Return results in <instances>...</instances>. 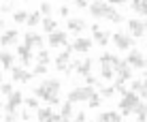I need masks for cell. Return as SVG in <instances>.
<instances>
[{
	"mask_svg": "<svg viewBox=\"0 0 147 122\" xmlns=\"http://www.w3.org/2000/svg\"><path fill=\"white\" fill-rule=\"evenodd\" d=\"M111 39H113V43H115V47L119 49V52H130L132 49V45H134V37L130 32H115V34H111Z\"/></svg>",
	"mask_w": 147,
	"mask_h": 122,
	"instance_id": "3",
	"label": "cell"
},
{
	"mask_svg": "<svg viewBox=\"0 0 147 122\" xmlns=\"http://www.w3.org/2000/svg\"><path fill=\"white\" fill-rule=\"evenodd\" d=\"M88 9H90V15H92L94 19H107V15L113 7H111L109 2H105V0H92Z\"/></svg>",
	"mask_w": 147,
	"mask_h": 122,
	"instance_id": "4",
	"label": "cell"
},
{
	"mask_svg": "<svg viewBox=\"0 0 147 122\" xmlns=\"http://www.w3.org/2000/svg\"><path fill=\"white\" fill-rule=\"evenodd\" d=\"M11 77H13V81L26 84V81H30L34 75H32V71H28V69H24V67H13L11 69Z\"/></svg>",
	"mask_w": 147,
	"mask_h": 122,
	"instance_id": "16",
	"label": "cell"
},
{
	"mask_svg": "<svg viewBox=\"0 0 147 122\" xmlns=\"http://www.w3.org/2000/svg\"><path fill=\"white\" fill-rule=\"evenodd\" d=\"M117 56H115V54H109V52H105V54H100V62H107V64H113V67H115V64H117Z\"/></svg>",
	"mask_w": 147,
	"mask_h": 122,
	"instance_id": "32",
	"label": "cell"
},
{
	"mask_svg": "<svg viewBox=\"0 0 147 122\" xmlns=\"http://www.w3.org/2000/svg\"><path fill=\"white\" fill-rule=\"evenodd\" d=\"M13 92V86L9 84V81H2V84H0V94H4V96H9Z\"/></svg>",
	"mask_w": 147,
	"mask_h": 122,
	"instance_id": "40",
	"label": "cell"
},
{
	"mask_svg": "<svg viewBox=\"0 0 147 122\" xmlns=\"http://www.w3.org/2000/svg\"><path fill=\"white\" fill-rule=\"evenodd\" d=\"M85 122H88V120H85Z\"/></svg>",
	"mask_w": 147,
	"mask_h": 122,
	"instance_id": "57",
	"label": "cell"
},
{
	"mask_svg": "<svg viewBox=\"0 0 147 122\" xmlns=\"http://www.w3.org/2000/svg\"><path fill=\"white\" fill-rule=\"evenodd\" d=\"M145 47H147V43H145Z\"/></svg>",
	"mask_w": 147,
	"mask_h": 122,
	"instance_id": "55",
	"label": "cell"
},
{
	"mask_svg": "<svg viewBox=\"0 0 147 122\" xmlns=\"http://www.w3.org/2000/svg\"><path fill=\"white\" fill-rule=\"evenodd\" d=\"M40 22H43V19H40V13H38V11H32V13L28 15V22H26V24H28L30 28H34V26H38Z\"/></svg>",
	"mask_w": 147,
	"mask_h": 122,
	"instance_id": "31",
	"label": "cell"
},
{
	"mask_svg": "<svg viewBox=\"0 0 147 122\" xmlns=\"http://www.w3.org/2000/svg\"><path fill=\"white\" fill-rule=\"evenodd\" d=\"M24 43L26 45H30L32 49H43V37L40 34H36V32H32V30H28L26 34H24Z\"/></svg>",
	"mask_w": 147,
	"mask_h": 122,
	"instance_id": "19",
	"label": "cell"
},
{
	"mask_svg": "<svg viewBox=\"0 0 147 122\" xmlns=\"http://www.w3.org/2000/svg\"><path fill=\"white\" fill-rule=\"evenodd\" d=\"M13 62H15V56L11 52H7V49H2V52H0V64H2V69L11 71L13 69Z\"/></svg>",
	"mask_w": 147,
	"mask_h": 122,
	"instance_id": "23",
	"label": "cell"
},
{
	"mask_svg": "<svg viewBox=\"0 0 147 122\" xmlns=\"http://www.w3.org/2000/svg\"><path fill=\"white\" fill-rule=\"evenodd\" d=\"M32 75H36V77H40V75H47V64L36 62V64L32 67Z\"/></svg>",
	"mask_w": 147,
	"mask_h": 122,
	"instance_id": "36",
	"label": "cell"
},
{
	"mask_svg": "<svg viewBox=\"0 0 147 122\" xmlns=\"http://www.w3.org/2000/svg\"><path fill=\"white\" fill-rule=\"evenodd\" d=\"M28 11H26V9H15V11H13V22L15 24H26L28 22Z\"/></svg>",
	"mask_w": 147,
	"mask_h": 122,
	"instance_id": "28",
	"label": "cell"
},
{
	"mask_svg": "<svg viewBox=\"0 0 147 122\" xmlns=\"http://www.w3.org/2000/svg\"><path fill=\"white\" fill-rule=\"evenodd\" d=\"M102 96H100V92H96L94 96H92V99H90L88 101V105H90V107H92V109H96V107H100V105H102Z\"/></svg>",
	"mask_w": 147,
	"mask_h": 122,
	"instance_id": "35",
	"label": "cell"
},
{
	"mask_svg": "<svg viewBox=\"0 0 147 122\" xmlns=\"http://www.w3.org/2000/svg\"><path fill=\"white\" fill-rule=\"evenodd\" d=\"M22 103H24V94L19 92V90H15V92L9 94L7 103H4V109H7V114H9V111H17V107Z\"/></svg>",
	"mask_w": 147,
	"mask_h": 122,
	"instance_id": "14",
	"label": "cell"
},
{
	"mask_svg": "<svg viewBox=\"0 0 147 122\" xmlns=\"http://www.w3.org/2000/svg\"><path fill=\"white\" fill-rule=\"evenodd\" d=\"M2 120H4V116H0V122H2Z\"/></svg>",
	"mask_w": 147,
	"mask_h": 122,
	"instance_id": "52",
	"label": "cell"
},
{
	"mask_svg": "<svg viewBox=\"0 0 147 122\" xmlns=\"http://www.w3.org/2000/svg\"><path fill=\"white\" fill-rule=\"evenodd\" d=\"M115 75H117L119 79H124V81H130V79H134L132 77V67H130L128 62H126V60H117V64H115Z\"/></svg>",
	"mask_w": 147,
	"mask_h": 122,
	"instance_id": "10",
	"label": "cell"
},
{
	"mask_svg": "<svg viewBox=\"0 0 147 122\" xmlns=\"http://www.w3.org/2000/svg\"><path fill=\"white\" fill-rule=\"evenodd\" d=\"M22 116H19V111H9L7 116H4V122H17Z\"/></svg>",
	"mask_w": 147,
	"mask_h": 122,
	"instance_id": "42",
	"label": "cell"
},
{
	"mask_svg": "<svg viewBox=\"0 0 147 122\" xmlns=\"http://www.w3.org/2000/svg\"><path fill=\"white\" fill-rule=\"evenodd\" d=\"M145 24H147V19H145Z\"/></svg>",
	"mask_w": 147,
	"mask_h": 122,
	"instance_id": "56",
	"label": "cell"
},
{
	"mask_svg": "<svg viewBox=\"0 0 147 122\" xmlns=\"http://www.w3.org/2000/svg\"><path fill=\"white\" fill-rule=\"evenodd\" d=\"M58 13H60V17H64V19H66L68 15H70V9L66 7V4H62V7L58 9Z\"/></svg>",
	"mask_w": 147,
	"mask_h": 122,
	"instance_id": "43",
	"label": "cell"
},
{
	"mask_svg": "<svg viewBox=\"0 0 147 122\" xmlns=\"http://www.w3.org/2000/svg\"><path fill=\"white\" fill-rule=\"evenodd\" d=\"M77 120H81V122H85V120H88V116H85L83 111H77Z\"/></svg>",
	"mask_w": 147,
	"mask_h": 122,
	"instance_id": "47",
	"label": "cell"
},
{
	"mask_svg": "<svg viewBox=\"0 0 147 122\" xmlns=\"http://www.w3.org/2000/svg\"><path fill=\"white\" fill-rule=\"evenodd\" d=\"M126 62H128L132 69H136V71H145V69H147V60H145V56L141 54L139 49H130Z\"/></svg>",
	"mask_w": 147,
	"mask_h": 122,
	"instance_id": "6",
	"label": "cell"
},
{
	"mask_svg": "<svg viewBox=\"0 0 147 122\" xmlns=\"http://www.w3.org/2000/svg\"><path fill=\"white\" fill-rule=\"evenodd\" d=\"M17 39H19L17 28H7L2 34H0V45H2V47H11V45L17 43Z\"/></svg>",
	"mask_w": 147,
	"mask_h": 122,
	"instance_id": "13",
	"label": "cell"
},
{
	"mask_svg": "<svg viewBox=\"0 0 147 122\" xmlns=\"http://www.w3.org/2000/svg\"><path fill=\"white\" fill-rule=\"evenodd\" d=\"M113 94H115L113 86H109V88H105V86H102V88H100V96H102V99H111Z\"/></svg>",
	"mask_w": 147,
	"mask_h": 122,
	"instance_id": "39",
	"label": "cell"
},
{
	"mask_svg": "<svg viewBox=\"0 0 147 122\" xmlns=\"http://www.w3.org/2000/svg\"><path fill=\"white\" fill-rule=\"evenodd\" d=\"M100 77H102V79H113V77H115V69H113V64L100 62Z\"/></svg>",
	"mask_w": 147,
	"mask_h": 122,
	"instance_id": "26",
	"label": "cell"
},
{
	"mask_svg": "<svg viewBox=\"0 0 147 122\" xmlns=\"http://www.w3.org/2000/svg\"><path fill=\"white\" fill-rule=\"evenodd\" d=\"M92 62L94 60L92 58H85V60H73V62H70V71H77L79 75H90L92 73Z\"/></svg>",
	"mask_w": 147,
	"mask_h": 122,
	"instance_id": "11",
	"label": "cell"
},
{
	"mask_svg": "<svg viewBox=\"0 0 147 122\" xmlns=\"http://www.w3.org/2000/svg\"><path fill=\"white\" fill-rule=\"evenodd\" d=\"M70 54H73V47L70 45H66V49L64 52L58 54V58H55V69L60 71V73H64V71H70Z\"/></svg>",
	"mask_w": 147,
	"mask_h": 122,
	"instance_id": "7",
	"label": "cell"
},
{
	"mask_svg": "<svg viewBox=\"0 0 147 122\" xmlns=\"http://www.w3.org/2000/svg\"><path fill=\"white\" fill-rule=\"evenodd\" d=\"M96 94V90H94V86H79V88H75V90H70L68 92V99L70 103H88L90 99Z\"/></svg>",
	"mask_w": 147,
	"mask_h": 122,
	"instance_id": "2",
	"label": "cell"
},
{
	"mask_svg": "<svg viewBox=\"0 0 147 122\" xmlns=\"http://www.w3.org/2000/svg\"><path fill=\"white\" fill-rule=\"evenodd\" d=\"M19 116H22V118L26 120V122H28V120H32V109H24V111H19Z\"/></svg>",
	"mask_w": 147,
	"mask_h": 122,
	"instance_id": "44",
	"label": "cell"
},
{
	"mask_svg": "<svg viewBox=\"0 0 147 122\" xmlns=\"http://www.w3.org/2000/svg\"><path fill=\"white\" fill-rule=\"evenodd\" d=\"M139 96H141L143 101H147V84H143V90L139 92Z\"/></svg>",
	"mask_w": 147,
	"mask_h": 122,
	"instance_id": "46",
	"label": "cell"
},
{
	"mask_svg": "<svg viewBox=\"0 0 147 122\" xmlns=\"http://www.w3.org/2000/svg\"><path fill=\"white\" fill-rule=\"evenodd\" d=\"M0 84H2V73H0Z\"/></svg>",
	"mask_w": 147,
	"mask_h": 122,
	"instance_id": "51",
	"label": "cell"
},
{
	"mask_svg": "<svg viewBox=\"0 0 147 122\" xmlns=\"http://www.w3.org/2000/svg\"><path fill=\"white\" fill-rule=\"evenodd\" d=\"M38 122H60V114H55L51 107H43L36 111Z\"/></svg>",
	"mask_w": 147,
	"mask_h": 122,
	"instance_id": "20",
	"label": "cell"
},
{
	"mask_svg": "<svg viewBox=\"0 0 147 122\" xmlns=\"http://www.w3.org/2000/svg\"><path fill=\"white\" fill-rule=\"evenodd\" d=\"M107 19H109V22H113V24H121V22H124V15H121L119 11H115V9H111L109 15H107Z\"/></svg>",
	"mask_w": 147,
	"mask_h": 122,
	"instance_id": "33",
	"label": "cell"
},
{
	"mask_svg": "<svg viewBox=\"0 0 147 122\" xmlns=\"http://www.w3.org/2000/svg\"><path fill=\"white\" fill-rule=\"evenodd\" d=\"M11 9H13V4H11V2H4V4H2V9H0V11H11Z\"/></svg>",
	"mask_w": 147,
	"mask_h": 122,
	"instance_id": "48",
	"label": "cell"
},
{
	"mask_svg": "<svg viewBox=\"0 0 147 122\" xmlns=\"http://www.w3.org/2000/svg\"><path fill=\"white\" fill-rule=\"evenodd\" d=\"M132 122H139V120H132Z\"/></svg>",
	"mask_w": 147,
	"mask_h": 122,
	"instance_id": "54",
	"label": "cell"
},
{
	"mask_svg": "<svg viewBox=\"0 0 147 122\" xmlns=\"http://www.w3.org/2000/svg\"><path fill=\"white\" fill-rule=\"evenodd\" d=\"M130 7H132L134 13L143 15V17L147 19V0H132V2H130Z\"/></svg>",
	"mask_w": 147,
	"mask_h": 122,
	"instance_id": "24",
	"label": "cell"
},
{
	"mask_svg": "<svg viewBox=\"0 0 147 122\" xmlns=\"http://www.w3.org/2000/svg\"><path fill=\"white\" fill-rule=\"evenodd\" d=\"M96 122H124V120H121V114H117V111H102V114H98Z\"/></svg>",
	"mask_w": 147,
	"mask_h": 122,
	"instance_id": "22",
	"label": "cell"
},
{
	"mask_svg": "<svg viewBox=\"0 0 147 122\" xmlns=\"http://www.w3.org/2000/svg\"><path fill=\"white\" fill-rule=\"evenodd\" d=\"M62 45H68V32L55 30L49 34V47H62Z\"/></svg>",
	"mask_w": 147,
	"mask_h": 122,
	"instance_id": "17",
	"label": "cell"
},
{
	"mask_svg": "<svg viewBox=\"0 0 147 122\" xmlns=\"http://www.w3.org/2000/svg\"><path fill=\"white\" fill-rule=\"evenodd\" d=\"M17 56H19V60H22V64L24 67H28V64H32V60H34V49L30 47V45L26 43H22V45H17Z\"/></svg>",
	"mask_w": 147,
	"mask_h": 122,
	"instance_id": "12",
	"label": "cell"
},
{
	"mask_svg": "<svg viewBox=\"0 0 147 122\" xmlns=\"http://www.w3.org/2000/svg\"><path fill=\"white\" fill-rule=\"evenodd\" d=\"M40 84H43L45 88L49 90V92H53V94H60V90H62V81L55 79V77H47V79L40 81Z\"/></svg>",
	"mask_w": 147,
	"mask_h": 122,
	"instance_id": "21",
	"label": "cell"
},
{
	"mask_svg": "<svg viewBox=\"0 0 147 122\" xmlns=\"http://www.w3.org/2000/svg\"><path fill=\"white\" fill-rule=\"evenodd\" d=\"M92 43H94V39H88V37H77V39H75V43L70 45V47H73V52H77V54H85V52H90Z\"/></svg>",
	"mask_w": 147,
	"mask_h": 122,
	"instance_id": "18",
	"label": "cell"
},
{
	"mask_svg": "<svg viewBox=\"0 0 147 122\" xmlns=\"http://www.w3.org/2000/svg\"><path fill=\"white\" fill-rule=\"evenodd\" d=\"M75 7H77V9H85V7H90V0H77Z\"/></svg>",
	"mask_w": 147,
	"mask_h": 122,
	"instance_id": "45",
	"label": "cell"
},
{
	"mask_svg": "<svg viewBox=\"0 0 147 122\" xmlns=\"http://www.w3.org/2000/svg\"><path fill=\"white\" fill-rule=\"evenodd\" d=\"M73 114H75V111H73V103H70V101H66V103L60 105V118L70 120V116H73Z\"/></svg>",
	"mask_w": 147,
	"mask_h": 122,
	"instance_id": "29",
	"label": "cell"
},
{
	"mask_svg": "<svg viewBox=\"0 0 147 122\" xmlns=\"http://www.w3.org/2000/svg\"><path fill=\"white\" fill-rule=\"evenodd\" d=\"M40 26H43V32L51 34V32H55V30H58V22H55V19H51V17H45L43 22H40Z\"/></svg>",
	"mask_w": 147,
	"mask_h": 122,
	"instance_id": "27",
	"label": "cell"
},
{
	"mask_svg": "<svg viewBox=\"0 0 147 122\" xmlns=\"http://www.w3.org/2000/svg\"><path fill=\"white\" fill-rule=\"evenodd\" d=\"M130 90L139 94L141 90H143V79H130Z\"/></svg>",
	"mask_w": 147,
	"mask_h": 122,
	"instance_id": "38",
	"label": "cell"
},
{
	"mask_svg": "<svg viewBox=\"0 0 147 122\" xmlns=\"http://www.w3.org/2000/svg\"><path fill=\"white\" fill-rule=\"evenodd\" d=\"M141 103V96L132 92V90H126L119 99V109H121V116H132L134 114V107Z\"/></svg>",
	"mask_w": 147,
	"mask_h": 122,
	"instance_id": "1",
	"label": "cell"
},
{
	"mask_svg": "<svg viewBox=\"0 0 147 122\" xmlns=\"http://www.w3.org/2000/svg\"><path fill=\"white\" fill-rule=\"evenodd\" d=\"M66 28H68V32H73V34H81L88 28V22H85L83 17H68Z\"/></svg>",
	"mask_w": 147,
	"mask_h": 122,
	"instance_id": "15",
	"label": "cell"
},
{
	"mask_svg": "<svg viewBox=\"0 0 147 122\" xmlns=\"http://www.w3.org/2000/svg\"><path fill=\"white\" fill-rule=\"evenodd\" d=\"M90 30H92V37H94V43H98L100 47H107L109 41H111V34L107 32V30L100 28V24H94V26H90Z\"/></svg>",
	"mask_w": 147,
	"mask_h": 122,
	"instance_id": "8",
	"label": "cell"
},
{
	"mask_svg": "<svg viewBox=\"0 0 147 122\" xmlns=\"http://www.w3.org/2000/svg\"><path fill=\"white\" fill-rule=\"evenodd\" d=\"M128 32L132 34L134 39H141V37H145V32H147V24H145V19H128Z\"/></svg>",
	"mask_w": 147,
	"mask_h": 122,
	"instance_id": "9",
	"label": "cell"
},
{
	"mask_svg": "<svg viewBox=\"0 0 147 122\" xmlns=\"http://www.w3.org/2000/svg\"><path fill=\"white\" fill-rule=\"evenodd\" d=\"M141 79H143V84H147V69L143 71V77H141Z\"/></svg>",
	"mask_w": 147,
	"mask_h": 122,
	"instance_id": "50",
	"label": "cell"
},
{
	"mask_svg": "<svg viewBox=\"0 0 147 122\" xmlns=\"http://www.w3.org/2000/svg\"><path fill=\"white\" fill-rule=\"evenodd\" d=\"M51 2H47V0H45V2H40V7H38V13L40 15H45V17H51Z\"/></svg>",
	"mask_w": 147,
	"mask_h": 122,
	"instance_id": "34",
	"label": "cell"
},
{
	"mask_svg": "<svg viewBox=\"0 0 147 122\" xmlns=\"http://www.w3.org/2000/svg\"><path fill=\"white\" fill-rule=\"evenodd\" d=\"M36 62H40V64H47L49 67V62H51V54H49V49H38V54H36Z\"/></svg>",
	"mask_w": 147,
	"mask_h": 122,
	"instance_id": "30",
	"label": "cell"
},
{
	"mask_svg": "<svg viewBox=\"0 0 147 122\" xmlns=\"http://www.w3.org/2000/svg\"><path fill=\"white\" fill-rule=\"evenodd\" d=\"M85 86H96V88H102V81L90 73V75H85Z\"/></svg>",
	"mask_w": 147,
	"mask_h": 122,
	"instance_id": "37",
	"label": "cell"
},
{
	"mask_svg": "<svg viewBox=\"0 0 147 122\" xmlns=\"http://www.w3.org/2000/svg\"><path fill=\"white\" fill-rule=\"evenodd\" d=\"M24 103L28 105V109H38V99L30 96V99H24Z\"/></svg>",
	"mask_w": 147,
	"mask_h": 122,
	"instance_id": "41",
	"label": "cell"
},
{
	"mask_svg": "<svg viewBox=\"0 0 147 122\" xmlns=\"http://www.w3.org/2000/svg\"><path fill=\"white\" fill-rule=\"evenodd\" d=\"M66 2H68V0H66ZM73 2H77V0H73Z\"/></svg>",
	"mask_w": 147,
	"mask_h": 122,
	"instance_id": "53",
	"label": "cell"
},
{
	"mask_svg": "<svg viewBox=\"0 0 147 122\" xmlns=\"http://www.w3.org/2000/svg\"><path fill=\"white\" fill-rule=\"evenodd\" d=\"M128 0H109V4H126Z\"/></svg>",
	"mask_w": 147,
	"mask_h": 122,
	"instance_id": "49",
	"label": "cell"
},
{
	"mask_svg": "<svg viewBox=\"0 0 147 122\" xmlns=\"http://www.w3.org/2000/svg\"><path fill=\"white\" fill-rule=\"evenodd\" d=\"M134 116H136L139 122H147V101H141L134 107Z\"/></svg>",
	"mask_w": 147,
	"mask_h": 122,
	"instance_id": "25",
	"label": "cell"
},
{
	"mask_svg": "<svg viewBox=\"0 0 147 122\" xmlns=\"http://www.w3.org/2000/svg\"><path fill=\"white\" fill-rule=\"evenodd\" d=\"M34 96L43 99L45 103L49 105V107H53V105H60V94H53V92H49V90L45 88L43 84H38L36 88H34Z\"/></svg>",
	"mask_w": 147,
	"mask_h": 122,
	"instance_id": "5",
	"label": "cell"
}]
</instances>
